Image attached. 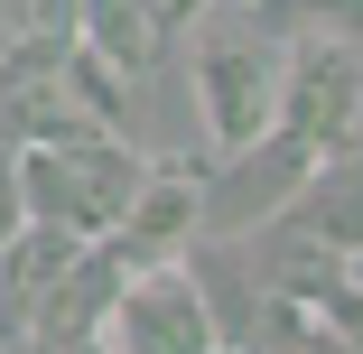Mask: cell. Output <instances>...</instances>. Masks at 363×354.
<instances>
[{"label": "cell", "instance_id": "4", "mask_svg": "<svg viewBox=\"0 0 363 354\" xmlns=\"http://www.w3.org/2000/svg\"><path fill=\"white\" fill-rule=\"evenodd\" d=\"M279 131H298L308 150H354L363 131V56H354V28H298L289 38V65H279Z\"/></svg>", "mask_w": 363, "mask_h": 354}, {"label": "cell", "instance_id": "11", "mask_svg": "<svg viewBox=\"0 0 363 354\" xmlns=\"http://www.w3.org/2000/svg\"><path fill=\"white\" fill-rule=\"evenodd\" d=\"M38 354H112L103 336H65V345H38Z\"/></svg>", "mask_w": 363, "mask_h": 354}, {"label": "cell", "instance_id": "2", "mask_svg": "<svg viewBox=\"0 0 363 354\" xmlns=\"http://www.w3.org/2000/svg\"><path fill=\"white\" fill-rule=\"evenodd\" d=\"M94 336H103L112 354H214V345H224L214 280H205L186 252H168V261H130Z\"/></svg>", "mask_w": 363, "mask_h": 354}, {"label": "cell", "instance_id": "7", "mask_svg": "<svg viewBox=\"0 0 363 354\" xmlns=\"http://www.w3.org/2000/svg\"><path fill=\"white\" fill-rule=\"evenodd\" d=\"M121 270H130V261H121L112 243H84L75 261L47 280V299L28 308V336H19V345H65V336H94V326H103V308H112V289H121Z\"/></svg>", "mask_w": 363, "mask_h": 354}, {"label": "cell", "instance_id": "3", "mask_svg": "<svg viewBox=\"0 0 363 354\" xmlns=\"http://www.w3.org/2000/svg\"><path fill=\"white\" fill-rule=\"evenodd\" d=\"M279 65H289V38H270V28H224L196 47V121L214 140V159L252 150L279 121Z\"/></svg>", "mask_w": 363, "mask_h": 354}, {"label": "cell", "instance_id": "5", "mask_svg": "<svg viewBox=\"0 0 363 354\" xmlns=\"http://www.w3.org/2000/svg\"><path fill=\"white\" fill-rule=\"evenodd\" d=\"M317 168V150H308V140L298 131H261L252 140V150H233L224 168H214L205 187H196V233H214V243H233V233H261L270 215H279V205H289V187H298Z\"/></svg>", "mask_w": 363, "mask_h": 354}, {"label": "cell", "instance_id": "8", "mask_svg": "<svg viewBox=\"0 0 363 354\" xmlns=\"http://www.w3.org/2000/svg\"><path fill=\"white\" fill-rule=\"evenodd\" d=\"M75 47H94L112 75L140 84L168 38H159V19H150V0H75Z\"/></svg>", "mask_w": 363, "mask_h": 354}, {"label": "cell", "instance_id": "10", "mask_svg": "<svg viewBox=\"0 0 363 354\" xmlns=\"http://www.w3.org/2000/svg\"><path fill=\"white\" fill-rule=\"evenodd\" d=\"M205 10H224V0H150V19H159V38H177V28H196Z\"/></svg>", "mask_w": 363, "mask_h": 354}, {"label": "cell", "instance_id": "1", "mask_svg": "<svg viewBox=\"0 0 363 354\" xmlns=\"http://www.w3.org/2000/svg\"><path fill=\"white\" fill-rule=\"evenodd\" d=\"M10 168H19V215L75 233V243H103L150 159L103 131V140H56V150H10Z\"/></svg>", "mask_w": 363, "mask_h": 354}, {"label": "cell", "instance_id": "9", "mask_svg": "<svg viewBox=\"0 0 363 354\" xmlns=\"http://www.w3.org/2000/svg\"><path fill=\"white\" fill-rule=\"evenodd\" d=\"M252 10H289V19H308V28H317V19L345 28V19H354V0H252Z\"/></svg>", "mask_w": 363, "mask_h": 354}, {"label": "cell", "instance_id": "6", "mask_svg": "<svg viewBox=\"0 0 363 354\" xmlns=\"http://www.w3.org/2000/svg\"><path fill=\"white\" fill-rule=\"evenodd\" d=\"M196 187H205V159H150L121 205V224L103 233L121 261H168L196 243Z\"/></svg>", "mask_w": 363, "mask_h": 354}, {"label": "cell", "instance_id": "12", "mask_svg": "<svg viewBox=\"0 0 363 354\" xmlns=\"http://www.w3.org/2000/svg\"><path fill=\"white\" fill-rule=\"evenodd\" d=\"M0 354H10V345H0Z\"/></svg>", "mask_w": 363, "mask_h": 354}]
</instances>
